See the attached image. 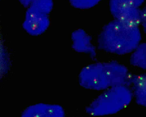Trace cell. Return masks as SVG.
<instances>
[{"label": "cell", "mask_w": 146, "mask_h": 117, "mask_svg": "<svg viewBox=\"0 0 146 117\" xmlns=\"http://www.w3.org/2000/svg\"><path fill=\"white\" fill-rule=\"evenodd\" d=\"M130 81L137 102L141 106H146V75H135Z\"/></svg>", "instance_id": "cell-8"}, {"label": "cell", "mask_w": 146, "mask_h": 117, "mask_svg": "<svg viewBox=\"0 0 146 117\" xmlns=\"http://www.w3.org/2000/svg\"><path fill=\"white\" fill-rule=\"evenodd\" d=\"M87 108L90 115L101 116L117 113L131 102L133 93L125 85L114 86L105 90Z\"/></svg>", "instance_id": "cell-3"}, {"label": "cell", "mask_w": 146, "mask_h": 117, "mask_svg": "<svg viewBox=\"0 0 146 117\" xmlns=\"http://www.w3.org/2000/svg\"><path fill=\"white\" fill-rule=\"evenodd\" d=\"M49 25L47 16L41 15L33 18L25 19L23 28L29 34L37 36L42 34L46 30Z\"/></svg>", "instance_id": "cell-7"}, {"label": "cell", "mask_w": 146, "mask_h": 117, "mask_svg": "<svg viewBox=\"0 0 146 117\" xmlns=\"http://www.w3.org/2000/svg\"><path fill=\"white\" fill-rule=\"evenodd\" d=\"M145 0H110L109 8L114 19L134 25L140 24L141 7Z\"/></svg>", "instance_id": "cell-4"}, {"label": "cell", "mask_w": 146, "mask_h": 117, "mask_svg": "<svg viewBox=\"0 0 146 117\" xmlns=\"http://www.w3.org/2000/svg\"><path fill=\"white\" fill-rule=\"evenodd\" d=\"M139 25L114 19L104 26L98 38V46L105 52L117 55L132 53L141 43Z\"/></svg>", "instance_id": "cell-1"}, {"label": "cell", "mask_w": 146, "mask_h": 117, "mask_svg": "<svg viewBox=\"0 0 146 117\" xmlns=\"http://www.w3.org/2000/svg\"><path fill=\"white\" fill-rule=\"evenodd\" d=\"M20 117H65V113L59 105L39 103L28 107Z\"/></svg>", "instance_id": "cell-5"}, {"label": "cell", "mask_w": 146, "mask_h": 117, "mask_svg": "<svg viewBox=\"0 0 146 117\" xmlns=\"http://www.w3.org/2000/svg\"><path fill=\"white\" fill-rule=\"evenodd\" d=\"M72 5L80 9H88L95 6L102 0H69Z\"/></svg>", "instance_id": "cell-11"}, {"label": "cell", "mask_w": 146, "mask_h": 117, "mask_svg": "<svg viewBox=\"0 0 146 117\" xmlns=\"http://www.w3.org/2000/svg\"><path fill=\"white\" fill-rule=\"evenodd\" d=\"M21 4L25 7L28 6L31 4L32 0H19Z\"/></svg>", "instance_id": "cell-13"}, {"label": "cell", "mask_w": 146, "mask_h": 117, "mask_svg": "<svg viewBox=\"0 0 146 117\" xmlns=\"http://www.w3.org/2000/svg\"><path fill=\"white\" fill-rule=\"evenodd\" d=\"M72 48L77 52L88 54L92 57L96 55V49L91 43V38L83 30L79 29L72 34Z\"/></svg>", "instance_id": "cell-6"}, {"label": "cell", "mask_w": 146, "mask_h": 117, "mask_svg": "<svg viewBox=\"0 0 146 117\" xmlns=\"http://www.w3.org/2000/svg\"><path fill=\"white\" fill-rule=\"evenodd\" d=\"M140 25L142 27L143 31L146 33V5L142 9Z\"/></svg>", "instance_id": "cell-12"}, {"label": "cell", "mask_w": 146, "mask_h": 117, "mask_svg": "<svg viewBox=\"0 0 146 117\" xmlns=\"http://www.w3.org/2000/svg\"><path fill=\"white\" fill-rule=\"evenodd\" d=\"M130 61L134 66L146 70V42L140 43L132 52Z\"/></svg>", "instance_id": "cell-9"}, {"label": "cell", "mask_w": 146, "mask_h": 117, "mask_svg": "<svg viewBox=\"0 0 146 117\" xmlns=\"http://www.w3.org/2000/svg\"><path fill=\"white\" fill-rule=\"evenodd\" d=\"M129 71L116 61L95 63L82 69L78 76L82 87L92 90H106L114 86L125 85L129 80Z\"/></svg>", "instance_id": "cell-2"}, {"label": "cell", "mask_w": 146, "mask_h": 117, "mask_svg": "<svg viewBox=\"0 0 146 117\" xmlns=\"http://www.w3.org/2000/svg\"><path fill=\"white\" fill-rule=\"evenodd\" d=\"M52 0H32L30 6L43 14H49L52 9Z\"/></svg>", "instance_id": "cell-10"}]
</instances>
